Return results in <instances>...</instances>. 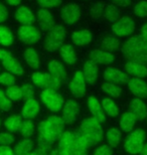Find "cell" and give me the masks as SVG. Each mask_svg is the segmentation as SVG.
I'll return each mask as SVG.
<instances>
[{
	"instance_id": "cell-17",
	"label": "cell",
	"mask_w": 147,
	"mask_h": 155,
	"mask_svg": "<svg viewBox=\"0 0 147 155\" xmlns=\"http://www.w3.org/2000/svg\"><path fill=\"white\" fill-rule=\"evenodd\" d=\"M40 107L38 101L31 98L28 100H25V103L23 104L21 109V116L24 119H33L39 113Z\"/></svg>"
},
{
	"instance_id": "cell-23",
	"label": "cell",
	"mask_w": 147,
	"mask_h": 155,
	"mask_svg": "<svg viewBox=\"0 0 147 155\" xmlns=\"http://www.w3.org/2000/svg\"><path fill=\"white\" fill-rule=\"evenodd\" d=\"M126 70L129 75L137 78H145L147 76L146 64L137 61H129L126 64Z\"/></svg>"
},
{
	"instance_id": "cell-24",
	"label": "cell",
	"mask_w": 147,
	"mask_h": 155,
	"mask_svg": "<svg viewBox=\"0 0 147 155\" xmlns=\"http://www.w3.org/2000/svg\"><path fill=\"white\" fill-rule=\"evenodd\" d=\"M130 111L135 115L136 119L143 120L147 117V108L141 99H134L130 103Z\"/></svg>"
},
{
	"instance_id": "cell-37",
	"label": "cell",
	"mask_w": 147,
	"mask_h": 155,
	"mask_svg": "<svg viewBox=\"0 0 147 155\" xmlns=\"http://www.w3.org/2000/svg\"><path fill=\"white\" fill-rule=\"evenodd\" d=\"M5 94L8 97L9 100L11 101H18L22 98V93H21L20 87L14 85L8 86L5 90Z\"/></svg>"
},
{
	"instance_id": "cell-27",
	"label": "cell",
	"mask_w": 147,
	"mask_h": 155,
	"mask_svg": "<svg viewBox=\"0 0 147 155\" xmlns=\"http://www.w3.org/2000/svg\"><path fill=\"white\" fill-rule=\"evenodd\" d=\"M22 122H23L22 116L18 115V114H15V115L9 116L7 119L4 121V127L8 132L15 133V132L19 131Z\"/></svg>"
},
{
	"instance_id": "cell-14",
	"label": "cell",
	"mask_w": 147,
	"mask_h": 155,
	"mask_svg": "<svg viewBox=\"0 0 147 155\" xmlns=\"http://www.w3.org/2000/svg\"><path fill=\"white\" fill-rule=\"evenodd\" d=\"M128 87L133 95L138 98H146L147 97V84L142 78H132L128 81Z\"/></svg>"
},
{
	"instance_id": "cell-35",
	"label": "cell",
	"mask_w": 147,
	"mask_h": 155,
	"mask_svg": "<svg viewBox=\"0 0 147 155\" xmlns=\"http://www.w3.org/2000/svg\"><path fill=\"white\" fill-rule=\"evenodd\" d=\"M106 137H107L108 144L110 145L112 148H114L120 143L121 132L116 128H110L107 131V133H106Z\"/></svg>"
},
{
	"instance_id": "cell-55",
	"label": "cell",
	"mask_w": 147,
	"mask_h": 155,
	"mask_svg": "<svg viewBox=\"0 0 147 155\" xmlns=\"http://www.w3.org/2000/svg\"><path fill=\"white\" fill-rule=\"evenodd\" d=\"M7 54H8L7 51H4V49H0V61H1L2 58H4Z\"/></svg>"
},
{
	"instance_id": "cell-57",
	"label": "cell",
	"mask_w": 147,
	"mask_h": 155,
	"mask_svg": "<svg viewBox=\"0 0 147 155\" xmlns=\"http://www.w3.org/2000/svg\"><path fill=\"white\" fill-rule=\"evenodd\" d=\"M0 127H1V121H0Z\"/></svg>"
},
{
	"instance_id": "cell-44",
	"label": "cell",
	"mask_w": 147,
	"mask_h": 155,
	"mask_svg": "<svg viewBox=\"0 0 147 155\" xmlns=\"http://www.w3.org/2000/svg\"><path fill=\"white\" fill-rule=\"evenodd\" d=\"M15 138L10 132L0 133V145H11L14 143Z\"/></svg>"
},
{
	"instance_id": "cell-51",
	"label": "cell",
	"mask_w": 147,
	"mask_h": 155,
	"mask_svg": "<svg viewBox=\"0 0 147 155\" xmlns=\"http://www.w3.org/2000/svg\"><path fill=\"white\" fill-rule=\"evenodd\" d=\"M112 2L120 7H128L131 4V0H112Z\"/></svg>"
},
{
	"instance_id": "cell-56",
	"label": "cell",
	"mask_w": 147,
	"mask_h": 155,
	"mask_svg": "<svg viewBox=\"0 0 147 155\" xmlns=\"http://www.w3.org/2000/svg\"><path fill=\"white\" fill-rule=\"evenodd\" d=\"M140 153L143 154V155H147V143L143 145L141 151H140Z\"/></svg>"
},
{
	"instance_id": "cell-3",
	"label": "cell",
	"mask_w": 147,
	"mask_h": 155,
	"mask_svg": "<svg viewBox=\"0 0 147 155\" xmlns=\"http://www.w3.org/2000/svg\"><path fill=\"white\" fill-rule=\"evenodd\" d=\"M65 122L61 117L51 116L42 121L38 126L39 136L54 142L58 140L65 130Z\"/></svg>"
},
{
	"instance_id": "cell-46",
	"label": "cell",
	"mask_w": 147,
	"mask_h": 155,
	"mask_svg": "<svg viewBox=\"0 0 147 155\" xmlns=\"http://www.w3.org/2000/svg\"><path fill=\"white\" fill-rule=\"evenodd\" d=\"M62 0H37V3L42 8H52L59 5Z\"/></svg>"
},
{
	"instance_id": "cell-15",
	"label": "cell",
	"mask_w": 147,
	"mask_h": 155,
	"mask_svg": "<svg viewBox=\"0 0 147 155\" xmlns=\"http://www.w3.org/2000/svg\"><path fill=\"white\" fill-rule=\"evenodd\" d=\"M14 17L22 25H31L36 20L34 13L26 6H19L14 12Z\"/></svg>"
},
{
	"instance_id": "cell-16",
	"label": "cell",
	"mask_w": 147,
	"mask_h": 155,
	"mask_svg": "<svg viewBox=\"0 0 147 155\" xmlns=\"http://www.w3.org/2000/svg\"><path fill=\"white\" fill-rule=\"evenodd\" d=\"M79 104L74 100H68L62 106V119L65 123H72L79 114Z\"/></svg>"
},
{
	"instance_id": "cell-20",
	"label": "cell",
	"mask_w": 147,
	"mask_h": 155,
	"mask_svg": "<svg viewBox=\"0 0 147 155\" xmlns=\"http://www.w3.org/2000/svg\"><path fill=\"white\" fill-rule=\"evenodd\" d=\"M90 58L97 64H110L114 61V54L108 51L101 49H94L90 54Z\"/></svg>"
},
{
	"instance_id": "cell-53",
	"label": "cell",
	"mask_w": 147,
	"mask_h": 155,
	"mask_svg": "<svg viewBox=\"0 0 147 155\" xmlns=\"http://www.w3.org/2000/svg\"><path fill=\"white\" fill-rule=\"evenodd\" d=\"M5 2L10 6H18L20 4L21 0H5Z\"/></svg>"
},
{
	"instance_id": "cell-34",
	"label": "cell",
	"mask_w": 147,
	"mask_h": 155,
	"mask_svg": "<svg viewBox=\"0 0 147 155\" xmlns=\"http://www.w3.org/2000/svg\"><path fill=\"white\" fill-rule=\"evenodd\" d=\"M102 91L106 93V94H108L109 96H111V97L118 98L119 96L121 95L122 89L117 85V84L107 82L102 85Z\"/></svg>"
},
{
	"instance_id": "cell-19",
	"label": "cell",
	"mask_w": 147,
	"mask_h": 155,
	"mask_svg": "<svg viewBox=\"0 0 147 155\" xmlns=\"http://www.w3.org/2000/svg\"><path fill=\"white\" fill-rule=\"evenodd\" d=\"M37 19H38L40 28L45 31H49L55 25L52 14L45 8H42L37 11Z\"/></svg>"
},
{
	"instance_id": "cell-5",
	"label": "cell",
	"mask_w": 147,
	"mask_h": 155,
	"mask_svg": "<svg viewBox=\"0 0 147 155\" xmlns=\"http://www.w3.org/2000/svg\"><path fill=\"white\" fill-rule=\"evenodd\" d=\"M40 99L45 106L52 112H58L65 104L62 96L58 94L55 90L52 89H43L40 94Z\"/></svg>"
},
{
	"instance_id": "cell-29",
	"label": "cell",
	"mask_w": 147,
	"mask_h": 155,
	"mask_svg": "<svg viewBox=\"0 0 147 155\" xmlns=\"http://www.w3.org/2000/svg\"><path fill=\"white\" fill-rule=\"evenodd\" d=\"M135 122H136L135 115H134L131 111H127V112H125L121 117V120H120L121 130L124 132L132 131L133 127L135 125Z\"/></svg>"
},
{
	"instance_id": "cell-31",
	"label": "cell",
	"mask_w": 147,
	"mask_h": 155,
	"mask_svg": "<svg viewBox=\"0 0 147 155\" xmlns=\"http://www.w3.org/2000/svg\"><path fill=\"white\" fill-rule=\"evenodd\" d=\"M59 54H61V57L65 61V63H67L68 64H74L76 63L77 55L75 54L74 48L70 45H62L59 48Z\"/></svg>"
},
{
	"instance_id": "cell-25",
	"label": "cell",
	"mask_w": 147,
	"mask_h": 155,
	"mask_svg": "<svg viewBox=\"0 0 147 155\" xmlns=\"http://www.w3.org/2000/svg\"><path fill=\"white\" fill-rule=\"evenodd\" d=\"M48 73L52 75L55 78H57L61 82H65L67 80V72H65V67L62 64H59L57 61H49L48 64Z\"/></svg>"
},
{
	"instance_id": "cell-11",
	"label": "cell",
	"mask_w": 147,
	"mask_h": 155,
	"mask_svg": "<svg viewBox=\"0 0 147 155\" xmlns=\"http://www.w3.org/2000/svg\"><path fill=\"white\" fill-rule=\"evenodd\" d=\"M61 17L65 24H73L81 17V9L76 3L65 5L61 11Z\"/></svg>"
},
{
	"instance_id": "cell-42",
	"label": "cell",
	"mask_w": 147,
	"mask_h": 155,
	"mask_svg": "<svg viewBox=\"0 0 147 155\" xmlns=\"http://www.w3.org/2000/svg\"><path fill=\"white\" fill-rule=\"evenodd\" d=\"M134 13L139 17L147 16V1H141L137 3L134 7Z\"/></svg>"
},
{
	"instance_id": "cell-50",
	"label": "cell",
	"mask_w": 147,
	"mask_h": 155,
	"mask_svg": "<svg viewBox=\"0 0 147 155\" xmlns=\"http://www.w3.org/2000/svg\"><path fill=\"white\" fill-rule=\"evenodd\" d=\"M14 154L13 149L10 145H0V155H12Z\"/></svg>"
},
{
	"instance_id": "cell-54",
	"label": "cell",
	"mask_w": 147,
	"mask_h": 155,
	"mask_svg": "<svg viewBox=\"0 0 147 155\" xmlns=\"http://www.w3.org/2000/svg\"><path fill=\"white\" fill-rule=\"evenodd\" d=\"M141 36L147 40V23H145L141 28Z\"/></svg>"
},
{
	"instance_id": "cell-1",
	"label": "cell",
	"mask_w": 147,
	"mask_h": 155,
	"mask_svg": "<svg viewBox=\"0 0 147 155\" xmlns=\"http://www.w3.org/2000/svg\"><path fill=\"white\" fill-rule=\"evenodd\" d=\"M92 143L80 131L78 132H62L58 138V154L80 155L88 152Z\"/></svg>"
},
{
	"instance_id": "cell-39",
	"label": "cell",
	"mask_w": 147,
	"mask_h": 155,
	"mask_svg": "<svg viewBox=\"0 0 147 155\" xmlns=\"http://www.w3.org/2000/svg\"><path fill=\"white\" fill-rule=\"evenodd\" d=\"M120 41L116 36H108L102 41V48L105 51H115L119 48Z\"/></svg>"
},
{
	"instance_id": "cell-9",
	"label": "cell",
	"mask_w": 147,
	"mask_h": 155,
	"mask_svg": "<svg viewBox=\"0 0 147 155\" xmlns=\"http://www.w3.org/2000/svg\"><path fill=\"white\" fill-rule=\"evenodd\" d=\"M135 30V23L131 18L124 16L117 19L112 26V31L117 36H127Z\"/></svg>"
},
{
	"instance_id": "cell-40",
	"label": "cell",
	"mask_w": 147,
	"mask_h": 155,
	"mask_svg": "<svg viewBox=\"0 0 147 155\" xmlns=\"http://www.w3.org/2000/svg\"><path fill=\"white\" fill-rule=\"evenodd\" d=\"M15 82H16V79H15V76L13 74L11 73H3L0 75V85H3V86H11V85H14Z\"/></svg>"
},
{
	"instance_id": "cell-21",
	"label": "cell",
	"mask_w": 147,
	"mask_h": 155,
	"mask_svg": "<svg viewBox=\"0 0 147 155\" xmlns=\"http://www.w3.org/2000/svg\"><path fill=\"white\" fill-rule=\"evenodd\" d=\"M88 107L92 115L100 122H104L106 120V113L103 109L102 105L95 97H90L88 99Z\"/></svg>"
},
{
	"instance_id": "cell-38",
	"label": "cell",
	"mask_w": 147,
	"mask_h": 155,
	"mask_svg": "<svg viewBox=\"0 0 147 155\" xmlns=\"http://www.w3.org/2000/svg\"><path fill=\"white\" fill-rule=\"evenodd\" d=\"M20 135L22 136L23 138H27L30 137L31 135H33L34 133V124L32 123L31 119H25V121H23L22 124H21V127L19 129Z\"/></svg>"
},
{
	"instance_id": "cell-4",
	"label": "cell",
	"mask_w": 147,
	"mask_h": 155,
	"mask_svg": "<svg viewBox=\"0 0 147 155\" xmlns=\"http://www.w3.org/2000/svg\"><path fill=\"white\" fill-rule=\"evenodd\" d=\"M80 132L88 139L92 145L98 144L103 141L104 133L101 126V122L98 121L95 117L85 119L81 124Z\"/></svg>"
},
{
	"instance_id": "cell-8",
	"label": "cell",
	"mask_w": 147,
	"mask_h": 155,
	"mask_svg": "<svg viewBox=\"0 0 147 155\" xmlns=\"http://www.w3.org/2000/svg\"><path fill=\"white\" fill-rule=\"evenodd\" d=\"M65 36V29L62 25H55L49 30L45 40V48L49 51H55L62 46Z\"/></svg>"
},
{
	"instance_id": "cell-13",
	"label": "cell",
	"mask_w": 147,
	"mask_h": 155,
	"mask_svg": "<svg viewBox=\"0 0 147 155\" xmlns=\"http://www.w3.org/2000/svg\"><path fill=\"white\" fill-rule=\"evenodd\" d=\"M0 61H1L2 66L4 67V69L7 71V72L13 74L15 76L24 75V70H23V68L21 67V64H19V61H18L13 55H11L9 54V52Z\"/></svg>"
},
{
	"instance_id": "cell-26",
	"label": "cell",
	"mask_w": 147,
	"mask_h": 155,
	"mask_svg": "<svg viewBox=\"0 0 147 155\" xmlns=\"http://www.w3.org/2000/svg\"><path fill=\"white\" fill-rule=\"evenodd\" d=\"M92 33L89 30H79V31H75L72 35V40L76 45L84 46L88 45L92 41Z\"/></svg>"
},
{
	"instance_id": "cell-2",
	"label": "cell",
	"mask_w": 147,
	"mask_h": 155,
	"mask_svg": "<svg viewBox=\"0 0 147 155\" xmlns=\"http://www.w3.org/2000/svg\"><path fill=\"white\" fill-rule=\"evenodd\" d=\"M122 54L129 61H137L147 66V40L141 35L132 36L123 45Z\"/></svg>"
},
{
	"instance_id": "cell-36",
	"label": "cell",
	"mask_w": 147,
	"mask_h": 155,
	"mask_svg": "<svg viewBox=\"0 0 147 155\" xmlns=\"http://www.w3.org/2000/svg\"><path fill=\"white\" fill-rule=\"evenodd\" d=\"M102 107L104 109L105 113L108 114L110 117H116L118 115V107L111 99L105 98L102 101Z\"/></svg>"
},
{
	"instance_id": "cell-18",
	"label": "cell",
	"mask_w": 147,
	"mask_h": 155,
	"mask_svg": "<svg viewBox=\"0 0 147 155\" xmlns=\"http://www.w3.org/2000/svg\"><path fill=\"white\" fill-rule=\"evenodd\" d=\"M104 79L106 82H110L120 85V84H126L129 81V77L126 74H124L121 71L113 69V68H108L104 72Z\"/></svg>"
},
{
	"instance_id": "cell-52",
	"label": "cell",
	"mask_w": 147,
	"mask_h": 155,
	"mask_svg": "<svg viewBox=\"0 0 147 155\" xmlns=\"http://www.w3.org/2000/svg\"><path fill=\"white\" fill-rule=\"evenodd\" d=\"M31 155H45V154H49V152L48 150L43 149L42 147H37L35 150H32L31 151Z\"/></svg>"
},
{
	"instance_id": "cell-32",
	"label": "cell",
	"mask_w": 147,
	"mask_h": 155,
	"mask_svg": "<svg viewBox=\"0 0 147 155\" xmlns=\"http://www.w3.org/2000/svg\"><path fill=\"white\" fill-rule=\"evenodd\" d=\"M13 33L5 25H0V45L2 46H10L13 45Z\"/></svg>"
},
{
	"instance_id": "cell-28",
	"label": "cell",
	"mask_w": 147,
	"mask_h": 155,
	"mask_svg": "<svg viewBox=\"0 0 147 155\" xmlns=\"http://www.w3.org/2000/svg\"><path fill=\"white\" fill-rule=\"evenodd\" d=\"M33 147H34L33 141L31 140V139H29V137H27L18 142V143L15 145L13 151H14V154H17V155H27L31 153V151L33 150Z\"/></svg>"
},
{
	"instance_id": "cell-43",
	"label": "cell",
	"mask_w": 147,
	"mask_h": 155,
	"mask_svg": "<svg viewBox=\"0 0 147 155\" xmlns=\"http://www.w3.org/2000/svg\"><path fill=\"white\" fill-rule=\"evenodd\" d=\"M104 7H105V5H103L102 3H96L90 10V14H91V16H92V18L98 19V18L101 17L103 15Z\"/></svg>"
},
{
	"instance_id": "cell-47",
	"label": "cell",
	"mask_w": 147,
	"mask_h": 155,
	"mask_svg": "<svg viewBox=\"0 0 147 155\" xmlns=\"http://www.w3.org/2000/svg\"><path fill=\"white\" fill-rule=\"evenodd\" d=\"M21 93H22V98L24 100H28V99L33 98L34 95L33 88L30 85H25L21 87Z\"/></svg>"
},
{
	"instance_id": "cell-48",
	"label": "cell",
	"mask_w": 147,
	"mask_h": 155,
	"mask_svg": "<svg viewBox=\"0 0 147 155\" xmlns=\"http://www.w3.org/2000/svg\"><path fill=\"white\" fill-rule=\"evenodd\" d=\"M113 153V150H112V147L110 145H102V146L97 147L95 151H94V154L96 155H110Z\"/></svg>"
},
{
	"instance_id": "cell-22",
	"label": "cell",
	"mask_w": 147,
	"mask_h": 155,
	"mask_svg": "<svg viewBox=\"0 0 147 155\" xmlns=\"http://www.w3.org/2000/svg\"><path fill=\"white\" fill-rule=\"evenodd\" d=\"M84 77H85L86 83L94 84L98 78V64L95 63L92 60L87 61L84 64V71H83Z\"/></svg>"
},
{
	"instance_id": "cell-6",
	"label": "cell",
	"mask_w": 147,
	"mask_h": 155,
	"mask_svg": "<svg viewBox=\"0 0 147 155\" xmlns=\"http://www.w3.org/2000/svg\"><path fill=\"white\" fill-rule=\"evenodd\" d=\"M145 141V132L142 129H137L128 136L124 144L125 150L128 153L137 154L140 153Z\"/></svg>"
},
{
	"instance_id": "cell-7",
	"label": "cell",
	"mask_w": 147,
	"mask_h": 155,
	"mask_svg": "<svg viewBox=\"0 0 147 155\" xmlns=\"http://www.w3.org/2000/svg\"><path fill=\"white\" fill-rule=\"evenodd\" d=\"M31 81L35 86L42 89H52V90H58L61 88V81L58 80L51 74L45 73H33L31 76Z\"/></svg>"
},
{
	"instance_id": "cell-41",
	"label": "cell",
	"mask_w": 147,
	"mask_h": 155,
	"mask_svg": "<svg viewBox=\"0 0 147 155\" xmlns=\"http://www.w3.org/2000/svg\"><path fill=\"white\" fill-rule=\"evenodd\" d=\"M11 108V100H9L5 92L0 89V110L8 111Z\"/></svg>"
},
{
	"instance_id": "cell-10",
	"label": "cell",
	"mask_w": 147,
	"mask_h": 155,
	"mask_svg": "<svg viewBox=\"0 0 147 155\" xmlns=\"http://www.w3.org/2000/svg\"><path fill=\"white\" fill-rule=\"evenodd\" d=\"M18 38L22 42L26 45H32V43L38 42L42 38L40 31L36 27L31 25H22L18 28L17 31Z\"/></svg>"
},
{
	"instance_id": "cell-30",
	"label": "cell",
	"mask_w": 147,
	"mask_h": 155,
	"mask_svg": "<svg viewBox=\"0 0 147 155\" xmlns=\"http://www.w3.org/2000/svg\"><path fill=\"white\" fill-rule=\"evenodd\" d=\"M23 58L25 60L26 64L31 68V69H38L40 61L39 57L33 48H26L23 52Z\"/></svg>"
},
{
	"instance_id": "cell-45",
	"label": "cell",
	"mask_w": 147,
	"mask_h": 155,
	"mask_svg": "<svg viewBox=\"0 0 147 155\" xmlns=\"http://www.w3.org/2000/svg\"><path fill=\"white\" fill-rule=\"evenodd\" d=\"M52 144H54V142L49 141V140H48V139L42 137V136H38V139H37V146L48 150L49 152V154H51V152H52Z\"/></svg>"
},
{
	"instance_id": "cell-49",
	"label": "cell",
	"mask_w": 147,
	"mask_h": 155,
	"mask_svg": "<svg viewBox=\"0 0 147 155\" xmlns=\"http://www.w3.org/2000/svg\"><path fill=\"white\" fill-rule=\"evenodd\" d=\"M8 17H9V13L7 7L2 2H0V23L5 22L8 19Z\"/></svg>"
},
{
	"instance_id": "cell-33",
	"label": "cell",
	"mask_w": 147,
	"mask_h": 155,
	"mask_svg": "<svg viewBox=\"0 0 147 155\" xmlns=\"http://www.w3.org/2000/svg\"><path fill=\"white\" fill-rule=\"evenodd\" d=\"M120 10L114 5H107L104 7L103 10V16L109 22H115L117 19L120 18Z\"/></svg>"
},
{
	"instance_id": "cell-12",
	"label": "cell",
	"mask_w": 147,
	"mask_h": 155,
	"mask_svg": "<svg viewBox=\"0 0 147 155\" xmlns=\"http://www.w3.org/2000/svg\"><path fill=\"white\" fill-rule=\"evenodd\" d=\"M70 90L71 93L76 97H81L84 96L86 93V80L84 77L83 72H78L75 73V75L72 78L70 82Z\"/></svg>"
}]
</instances>
